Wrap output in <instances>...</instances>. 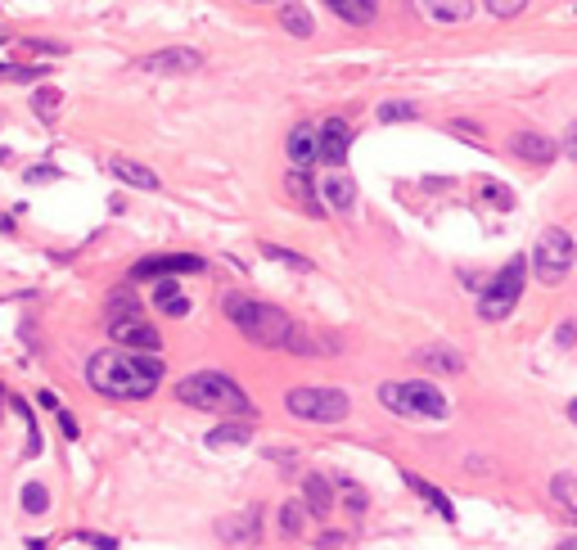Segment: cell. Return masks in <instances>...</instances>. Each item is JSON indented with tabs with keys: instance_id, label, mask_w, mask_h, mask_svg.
Segmentation results:
<instances>
[{
	"instance_id": "1",
	"label": "cell",
	"mask_w": 577,
	"mask_h": 550,
	"mask_svg": "<svg viewBox=\"0 0 577 550\" xmlns=\"http://www.w3.org/2000/svg\"><path fill=\"white\" fill-rule=\"evenodd\" d=\"M86 379L95 393L104 397H122V402H136V397H149L163 379V361L158 352H127V348H104L91 357L86 366Z\"/></svg>"
},
{
	"instance_id": "2",
	"label": "cell",
	"mask_w": 577,
	"mask_h": 550,
	"mask_svg": "<svg viewBox=\"0 0 577 550\" xmlns=\"http://www.w3.org/2000/svg\"><path fill=\"white\" fill-rule=\"evenodd\" d=\"M176 397L194 411H208V415H257L253 402L244 397V388L230 379V375H217V370H199V375H185L176 384Z\"/></svg>"
},
{
	"instance_id": "3",
	"label": "cell",
	"mask_w": 577,
	"mask_h": 550,
	"mask_svg": "<svg viewBox=\"0 0 577 550\" xmlns=\"http://www.w3.org/2000/svg\"><path fill=\"white\" fill-rule=\"evenodd\" d=\"M226 316H230V325L244 334V339H253V343H262V348H288V339H294V321H288V312H280V307H271V303H253V298H226Z\"/></svg>"
},
{
	"instance_id": "4",
	"label": "cell",
	"mask_w": 577,
	"mask_h": 550,
	"mask_svg": "<svg viewBox=\"0 0 577 550\" xmlns=\"http://www.w3.org/2000/svg\"><path fill=\"white\" fill-rule=\"evenodd\" d=\"M379 402L406 420H442L447 415V397L438 384L429 379H411V384H379Z\"/></svg>"
},
{
	"instance_id": "5",
	"label": "cell",
	"mask_w": 577,
	"mask_h": 550,
	"mask_svg": "<svg viewBox=\"0 0 577 550\" xmlns=\"http://www.w3.org/2000/svg\"><path fill=\"white\" fill-rule=\"evenodd\" d=\"M573 262H577V244H573L568 230L550 226V230L537 235V244H532V266H537V275H541L546 285H564L568 271H573Z\"/></svg>"
},
{
	"instance_id": "6",
	"label": "cell",
	"mask_w": 577,
	"mask_h": 550,
	"mask_svg": "<svg viewBox=\"0 0 577 550\" xmlns=\"http://www.w3.org/2000/svg\"><path fill=\"white\" fill-rule=\"evenodd\" d=\"M288 415H298V420H312V424H339L348 420L352 402L343 388H294L284 397Z\"/></svg>"
},
{
	"instance_id": "7",
	"label": "cell",
	"mask_w": 577,
	"mask_h": 550,
	"mask_svg": "<svg viewBox=\"0 0 577 550\" xmlns=\"http://www.w3.org/2000/svg\"><path fill=\"white\" fill-rule=\"evenodd\" d=\"M109 339L118 348H127V352H158L163 348L158 330L145 321V312L136 303H113V312H109Z\"/></svg>"
},
{
	"instance_id": "8",
	"label": "cell",
	"mask_w": 577,
	"mask_h": 550,
	"mask_svg": "<svg viewBox=\"0 0 577 550\" xmlns=\"http://www.w3.org/2000/svg\"><path fill=\"white\" fill-rule=\"evenodd\" d=\"M519 289H523V257H514L496 280L487 285V294H483V303H478V316L483 321H505L510 312H514V303H519Z\"/></svg>"
},
{
	"instance_id": "9",
	"label": "cell",
	"mask_w": 577,
	"mask_h": 550,
	"mask_svg": "<svg viewBox=\"0 0 577 550\" xmlns=\"http://www.w3.org/2000/svg\"><path fill=\"white\" fill-rule=\"evenodd\" d=\"M194 271H203V257L194 253H154L131 266V280H154V275L163 280V275H194Z\"/></svg>"
},
{
	"instance_id": "10",
	"label": "cell",
	"mask_w": 577,
	"mask_h": 550,
	"mask_svg": "<svg viewBox=\"0 0 577 550\" xmlns=\"http://www.w3.org/2000/svg\"><path fill=\"white\" fill-rule=\"evenodd\" d=\"M316 199H321L330 212H339V217H352V208H357V181H352V172H343V167H325Z\"/></svg>"
},
{
	"instance_id": "11",
	"label": "cell",
	"mask_w": 577,
	"mask_h": 550,
	"mask_svg": "<svg viewBox=\"0 0 577 550\" xmlns=\"http://www.w3.org/2000/svg\"><path fill=\"white\" fill-rule=\"evenodd\" d=\"M145 73H163V77H176V73H199L203 68V55L190 50V46H167V50H154L140 59Z\"/></svg>"
},
{
	"instance_id": "12",
	"label": "cell",
	"mask_w": 577,
	"mask_h": 550,
	"mask_svg": "<svg viewBox=\"0 0 577 550\" xmlns=\"http://www.w3.org/2000/svg\"><path fill=\"white\" fill-rule=\"evenodd\" d=\"M321 136V163L325 167H343L348 149H352V127L343 118H325V127H316Z\"/></svg>"
},
{
	"instance_id": "13",
	"label": "cell",
	"mask_w": 577,
	"mask_h": 550,
	"mask_svg": "<svg viewBox=\"0 0 577 550\" xmlns=\"http://www.w3.org/2000/svg\"><path fill=\"white\" fill-rule=\"evenodd\" d=\"M288 163H294V172H307L312 163H321V136H316V127H294L288 131Z\"/></svg>"
},
{
	"instance_id": "14",
	"label": "cell",
	"mask_w": 577,
	"mask_h": 550,
	"mask_svg": "<svg viewBox=\"0 0 577 550\" xmlns=\"http://www.w3.org/2000/svg\"><path fill=\"white\" fill-rule=\"evenodd\" d=\"M510 149H514L523 163H532V167H550L555 154H559V145H555L550 136H541V131H519V136L510 140Z\"/></svg>"
},
{
	"instance_id": "15",
	"label": "cell",
	"mask_w": 577,
	"mask_h": 550,
	"mask_svg": "<svg viewBox=\"0 0 577 550\" xmlns=\"http://www.w3.org/2000/svg\"><path fill=\"white\" fill-rule=\"evenodd\" d=\"M154 307H158L163 316H185V312H190V298L181 294V285L172 280V275H163V280L154 285Z\"/></svg>"
},
{
	"instance_id": "16",
	"label": "cell",
	"mask_w": 577,
	"mask_h": 550,
	"mask_svg": "<svg viewBox=\"0 0 577 550\" xmlns=\"http://www.w3.org/2000/svg\"><path fill=\"white\" fill-rule=\"evenodd\" d=\"M109 172L122 181V185H136V190H158V176L145 167V163H131V158H113Z\"/></svg>"
},
{
	"instance_id": "17",
	"label": "cell",
	"mask_w": 577,
	"mask_h": 550,
	"mask_svg": "<svg viewBox=\"0 0 577 550\" xmlns=\"http://www.w3.org/2000/svg\"><path fill=\"white\" fill-rule=\"evenodd\" d=\"M244 442H253V420L217 424V429L208 433V447H212V451H226V447H244Z\"/></svg>"
},
{
	"instance_id": "18",
	"label": "cell",
	"mask_w": 577,
	"mask_h": 550,
	"mask_svg": "<svg viewBox=\"0 0 577 550\" xmlns=\"http://www.w3.org/2000/svg\"><path fill=\"white\" fill-rule=\"evenodd\" d=\"M303 492H307V510H312L316 519H325V514L334 510V492H330V478H321V474H307V478H303Z\"/></svg>"
},
{
	"instance_id": "19",
	"label": "cell",
	"mask_w": 577,
	"mask_h": 550,
	"mask_svg": "<svg viewBox=\"0 0 577 550\" xmlns=\"http://www.w3.org/2000/svg\"><path fill=\"white\" fill-rule=\"evenodd\" d=\"M424 10L438 23H469L474 19V0H424Z\"/></svg>"
},
{
	"instance_id": "20",
	"label": "cell",
	"mask_w": 577,
	"mask_h": 550,
	"mask_svg": "<svg viewBox=\"0 0 577 550\" xmlns=\"http://www.w3.org/2000/svg\"><path fill=\"white\" fill-rule=\"evenodd\" d=\"M325 5H330V10L339 14V19L357 23V28L375 23V14H379V5H375V0H325Z\"/></svg>"
},
{
	"instance_id": "21",
	"label": "cell",
	"mask_w": 577,
	"mask_h": 550,
	"mask_svg": "<svg viewBox=\"0 0 577 550\" xmlns=\"http://www.w3.org/2000/svg\"><path fill=\"white\" fill-rule=\"evenodd\" d=\"M415 361H420V366H429V370H451V375H456V370H465V357H460L456 348H442V343L420 348V352H415Z\"/></svg>"
},
{
	"instance_id": "22",
	"label": "cell",
	"mask_w": 577,
	"mask_h": 550,
	"mask_svg": "<svg viewBox=\"0 0 577 550\" xmlns=\"http://www.w3.org/2000/svg\"><path fill=\"white\" fill-rule=\"evenodd\" d=\"M217 537H221V541H257V510H253V514L221 519V523H217Z\"/></svg>"
},
{
	"instance_id": "23",
	"label": "cell",
	"mask_w": 577,
	"mask_h": 550,
	"mask_svg": "<svg viewBox=\"0 0 577 550\" xmlns=\"http://www.w3.org/2000/svg\"><path fill=\"white\" fill-rule=\"evenodd\" d=\"M402 478H406V487H415V492H420V496H424V501H429V505H433V510H438V514L447 519V523L456 519V510H451V501L442 496V487H433V483H424L420 474H402Z\"/></svg>"
},
{
	"instance_id": "24",
	"label": "cell",
	"mask_w": 577,
	"mask_h": 550,
	"mask_svg": "<svg viewBox=\"0 0 577 550\" xmlns=\"http://www.w3.org/2000/svg\"><path fill=\"white\" fill-rule=\"evenodd\" d=\"M280 23H284V32H294V37H312L316 32V23H312V14L303 10V5H284V14H280Z\"/></svg>"
},
{
	"instance_id": "25",
	"label": "cell",
	"mask_w": 577,
	"mask_h": 550,
	"mask_svg": "<svg viewBox=\"0 0 577 550\" xmlns=\"http://www.w3.org/2000/svg\"><path fill=\"white\" fill-rule=\"evenodd\" d=\"M59 104H64V95H59V86H41V91L32 95V113H37L41 122H55V113H59Z\"/></svg>"
},
{
	"instance_id": "26",
	"label": "cell",
	"mask_w": 577,
	"mask_h": 550,
	"mask_svg": "<svg viewBox=\"0 0 577 550\" xmlns=\"http://www.w3.org/2000/svg\"><path fill=\"white\" fill-rule=\"evenodd\" d=\"M303 519H307V505H298V501H284L280 505V532L284 537H298L303 532Z\"/></svg>"
},
{
	"instance_id": "27",
	"label": "cell",
	"mask_w": 577,
	"mask_h": 550,
	"mask_svg": "<svg viewBox=\"0 0 577 550\" xmlns=\"http://www.w3.org/2000/svg\"><path fill=\"white\" fill-rule=\"evenodd\" d=\"M550 492H555V501H559L564 510H573V514H577V478H573V474H555Z\"/></svg>"
},
{
	"instance_id": "28",
	"label": "cell",
	"mask_w": 577,
	"mask_h": 550,
	"mask_svg": "<svg viewBox=\"0 0 577 550\" xmlns=\"http://www.w3.org/2000/svg\"><path fill=\"white\" fill-rule=\"evenodd\" d=\"M478 194H483L492 208H501V212H510V208H514V194H510L505 185H496V181H478Z\"/></svg>"
},
{
	"instance_id": "29",
	"label": "cell",
	"mask_w": 577,
	"mask_h": 550,
	"mask_svg": "<svg viewBox=\"0 0 577 550\" xmlns=\"http://www.w3.org/2000/svg\"><path fill=\"white\" fill-rule=\"evenodd\" d=\"M262 253H266L271 262H284V266H294V271H312V262H307V257L288 253V248H280V244H262Z\"/></svg>"
},
{
	"instance_id": "30",
	"label": "cell",
	"mask_w": 577,
	"mask_h": 550,
	"mask_svg": "<svg viewBox=\"0 0 577 550\" xmlns=\"http://www.w3.org/2000/svg\"><path fill=\"white\" fill-rule=\"evenodd\" d=\"M23 510H28V514H46V510H50V496H46L41 483H28V487H23Z\"/></svg>"
},
{
	"instance_id": "31",
	"label": "cell",
	"mask_w": 577,
	"mask_h": 550,
	"mask_svg": "<svg viewBox=\"0 0 577 550\" xmlns=\"http://www.w3.org/2000/svg\"><path fill=\"white\" fill-rule=\"evenodd\" d=\"M41 68H28V64H0V82H37Z\"/></svg>"
},
{
	"instance_id": "32",
	"label": "cell",
	"mask_w": 577,
	"mask_h": 550,
	"mask_svg": "<svg viewBox=\"0 0 577 550\" xmlns=\"http://www.w3.org/2000/svg\"><path fill=\"white\" fill-rule=\"evenodd\" d=\"M487 10H492L496 19H514V14L528 10V0H487Z\"/></svg>"
},
{
	"instance_id": "33",
	"label": "cell",
	"mask_w": 577,
	"mask_h": 550,
	"mask_svg": "<svg viewBox=\"0 0 577 550\" xmlns=\"http://www.w3.org/2000/svg\"><path fill=\"white\" fill-rule=\"evenodd\" d=\"M379 118H384V122H397V118H415V104H397V100H393V104H384V109H379Z\"/></svg>"
},
{
	"instance_id": "34",
	"label": "cell",
	"mask_w": 577,
	"mask_h": 550,
	"mask_svg": "<svg viewBox=\"0 0 577 550\" xmlns=\"http://www.w3.org/2000/svg\"><path fill=\"white\" fill-rule=\"evenodd\" d=\"M555 339H559V348H573V343H577V325H573V321H564Z\"/></svg>"
},
{
	"instance_id": "35",
	"label": "cell",
	"mask_w": 577,
	"mask_h": 550,
	"mask_svg": "<svg viewBox=\"0 0 577 550\" xmlns=\"http://www.w3.org/2000/svg\"><path fill=\"white\" fill-rule=\"evenodd\" d=\"M55 176H59V172H55L50 163H37V167L28 172V181H55Z\"/></svg>"
},
{
	"instance_id": "36",
	"label": "cell",
	"mask_w": 577,
	"mask_h": 550,
	"mask_svg": "<svg viewBox=\"0 0 577 550\" xmlns=\"http://www.w3.org/2000/svg\"><path fill=\"white\" fill-rule=\"evenodd\" d=\"M59 429H64V433H68V438H77V433H82V429H77V420H73V415H68V411H64V415H59Z\"/></svg>"
},
{
	"instance_id": "37",
	"label": "cell",
	"mask_w": 577,
	"mask_h": 550,
	"mask_svg": "<svg viewBox=\"0 0 577 550\" xmlns=\"http://www.w3.org/2000/svg\"><path fill=\"white\" fill-rule=\"evenodd\" d=\"M564 154L577 158V127H568V140H564Z\"/></svg>"
},
{
	"instance_id": "38",
	"label": "cell",
	"mask_w": 577,
	"mask_h": 550,
	"mask_svg": "<svg viewBox=\"0 0 577 550\" xmlns=\"http://www.w3.org/2000/svg\"><path fill=\"white\" fill-rule=\"evenodd\" d=\"M86 541H91V546H100V550H118V541H113V537H86Z\"/></svg>"
},
{
	"instance_id": "39",
	"label": "cell",
	"mask_w": 577,
	"mask_h": 550,
	"mask_svg": "<svg viewBox=\"0 0 577 550\" xmlns=\"http://www.w3.org/2000/svg\"><path fill=\"white\" fill-rule=\"evenodd\" d=\"M568 420H573V424H577V397H573V402H568Z\"/></svg>"
},
{
	"instance_id": "40",
	"label": "cell",
	"mask_w": 577,
	"mask_h": 550,
	"mask_svg": "<svg viewBox=\"0 0 577 550\" xmlns=\"http://www.w3.org/2000/svg\"><path fill=\"white\" fill-rule=\"evenodd\" d=\"M257 5H262V0H257Z\"/></svg>"
}]
</instances>
